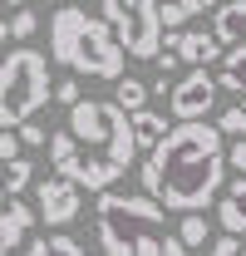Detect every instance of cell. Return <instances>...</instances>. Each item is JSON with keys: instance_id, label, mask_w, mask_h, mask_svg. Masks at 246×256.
<instances>
[{"instance_id": "cell-1", "label": "cell", "mask_w": 246, "mask_h": 256, "mask_svg": "<svg viewBox=\"0 0 246 256\" xmlns=\"http://www.w3.org/2000/svg\"><path fill=\"white\" fill-rule=\"evenodd\" d=\"M143 172V197H153L168 212H202L212 207L222 182H226V143L216 124H178L168 128V138L158 143Z\"/></svg>"}, {"instance_id": "cell-2", "label": "cell", "mask_w": 246, "mask_h": 256, "mask_svg": "<svg viewBox=\"0 0 246 256\" xmlns=\"http://www.w3.org/2000/svg\"><path fill=\"white\" fill-rule=\"evenodd\" d=\"M69 138H74V162H64L54 178L74 182L79 192H114L123 172L133 168V124L114 98H79L69 108Z\"/></svg>"}, {"instance_id": "cell-3", "label": "cell", "mask_w": 246, "mask_h": 256, "mask_svg": "<svg viewBox=\"0 0 246 256\" xmlns=\"http://www.w3.org/2000/svg\"><path fill=\"white\" fill-rule=\"evenodd\" d=\"M94 232L104 256H187L168 212L143 192H98L94 202Z\"/></svg>"}, {"instance_id": "cell-4", "label": "cell", "mask_w": 246, "mask_h": 256, "mask_svg": "<svg viewBox=\"0 0 246 256\" xmlns=\"http://www.w3.org/2000/svg\"><path fill=\"white\" fill-rule=\"evenodd\" d=\"M50 54L89 79H123V50L114 30L104 25V15H89L84 5H60L50 15Z\"/></svg>"}, {"instance_id": "cell-5", "label": "cell", "mask_w": 246, "mask_h": 256, "mask_svg": "<svg viewBox=\"0 0 246 256\" xmlns=\"http://www.w3.org/2000/svg\"><path fill=\"white\" fill-rule=\"evenodd\" d=\"M54 98L50 60L40 50H5L0 60V128H20Z\"/></svg>"}, {"instance_id": "cell-6", "label": "cell", "mask_w": 246, "mask_h": 256, "mask_svg": "<svg viewBox=\"0 0 246 256\" xmlns=\"http://www.w3.org/2000/svg\"><path fill=\"white\" fill-rule=\"evenodd\" d=\"M98 5H104V25L114 30L123 54H133V60H158L162 54L158 0H98Z\"/></svg>"}, {"instance_id": "cell-7", "label": "cell", "mask_w": 246, "mask_h": 256, "mask_svg": "<svg viewBox=\"0 0 246 256\" xmlns=\"http://www.w3.org/2000/svg\"><path fill=\"white\" fill-rule=\"evenodd\" d=\"M212 104H216V74H207V69H187L168 94V108L178 124H207Z\"/></svg>"}, {"instance_id": "cell-8", "label": "cell", "mask_w": 246, "mask_h": 256, "mask_svg": "<svg viewBox=\"0 0 246 256\" xmlns=\"http://www.w3.org/2000/svg\"><path fill=\"white\" fill-rule=\"evenodd\" d=\"M79 212H84V192L74 188V182L44 178V182L34 188V217H40L44 226H69Z\"/></svg>"}, {"instance_id": "cell-9", "label": "cell", "mask_w": 246, "mask_h": 256, "mask_svg": "<svg viewBox=\"0 0 246 256\" xmlns=\"http://www.w3.org/2000/svg\"><path fill=\"white\" fill-rule=\"evenodd\" d=\"M34 226V207H25L20 197L15 202H5L0 207V256H10L20 242H25V232Z\"/></svg>"}, {"instance_id": "cell-10", "label": "cell", "mask_w": 246, "mask_h": 256, "mask_svg": "<svg viewBox=\"0 0 246 256\" xmlns=\"http://www.w3.org/2000/svg\"><path fill=\"white\" fill-rule=\"evenodd\" d=\"M212 15H216V25H212L216 44L232 50V44H242V40H246V0H222Z\"/></svg>"}, {"instance_id": "cell-11", "label": "cell", "mask_w": 246, "mask_h": 256, "mask_svg": "<svg viewBox=\"0 0 246 256\" xmlns=\"http://www.w3.org/2000/svg\"><path fill=\"white\" fill-rule=\"evenodd\" d=\"M216 54H222L216 34H207V30H182L178 34V60L192 64V69H207V60H216Z\"/></svg>"}, {"instance_id": "cell-12", "label": "cell", "mask_w": 246, "mask_h": 256, "mask_svg": "<svg viewBox=\"0 0 246 256\" xmlns=\"http://www.w3.org/2000/svg\"><path fill=\"white\" fill-rule=\"evenodd\" d=\"M236 94V98H246V40L242 44H232L226 50V60H222V69H216V94Z\"/></svg>"}, {"instance_id": "cell-13", "label": "cell", "mask_w": 246, "mask_h": 256, "mask_svg": "<svg viewBox=\"0 0 246 256\" xmlns=\"http://www.w3.org/2000/svg\"><path fill=\"white\" fill-rule=\"evenodd\" d=\"M30 182H34V162H30V158L0 162V207H5V202H15Z\"/></svg>"}, {"instance_id": "cell-14", "label": "cell", "mask_w": 246, "mask_h": 256, "mask_svg": "<svg viewBox=\"0 0 246 256\" xmlns=\"http://www.w3.org/2000/svg\"><path fill=\"white\" fill-rule=\"evenodd\" d=\"M128 124H133V143H138V148H148V153H153L158 143L168 138V128H172L168 118H162V114H153V108H143V114H133Z\"/></svg>"}, {"instance_id": "cell-15", "label": "cell", "mask_w": 246, "mask_h": 256, "mask_svg": "<svg viewBox=\"0 0 246 256\" xmlns=\"http://www.w3.org/2000/svg\"><path fill=\"white\" fill-rule=\"evenodd\" d=\"M114 104H118L128 118H133V114H143V108H148V84H143V79H128V74H123L118 84H114Z\"/></svg>"}, {"instance_id": "cell-16", "label": "cell", "mask_w": 246, "mask_h": 256, "mask_svg": "<svg viewBox=\"0 0 246 256\" xmlns=\"http://www.w3.org/2000/svg\"><path fill=\"white\" fill-rule=\"evenodd\" d=\"M25 256H84V242H74L64 232H50V236H34Z\"/></svg>"}, {"instance_id": "cell-17", "label": "cell", "mask_w": 246, "mask_h": 256, "mask_svg": "<svg viewBox=\"0 0 246 256\" xmlns=\"http://www.w3.org/2000/svg\"><path fill=\"white\" fill-rule=\"evenodd\" d=\"M178 242H182V246H212V226H207V217H202V212H187L182 222H178Z\"/></svg>"}, {"instance_id": "cell-18", "label": "cell", "mask_w": 246, "mask_h": 256, "mask_svg": "<svg viewBox=\"0 0 246 256\" xmlns=\"http://www.w3.org/2000/svg\"><path fill=\"white\" fill-rule=\"evenodd\" d=\"M216 222H222V232H226V236H242V232H246L242 207H236V202H226V197L216 202Z\"/></svg>"}, {"instance_id": "cell-19", "label": "cell", "mask_w": 246, "mask_h": 256, "mask_svg": "<svg viewBox=\"0 0 246 256\" xmlns=\"http://www.w3.org/2000/svg\"><path fill=\"white\" fill-rule=\"evenodd\" d=\"M216 133H222V138H246V108L242 104H232V108L216 118Z\"/></svg>"}, {"instance_id": "cell-20", "label": "cell", "mask_w": 246, "mask_h": 256, "mask_svg": "<svg viewBox=\"0 0 246 256\" xmlns=\"http://www.w3.org/2000/svg\"><path fill=\"white\" fill-rule=\"evenodd\" d=\"M20 148H25V143H20V133H15V128H0V162H15V158H25Z\"/></svg>"}, {"instance_id": "cell-21", "label": "cell", "mask_w": 246, "mask_h": 256, "mask_svg": "<svg viewBox=\"0 0 246 256\" xmlns=\"http://www.w3.org/2000/svg\"><path fill=\"white\" fill-rule=\"evenodd\" d=\"M202 256H246V242H242V236H216Z\"/></svg>"}, {"instance_id": "cell-22", "label": "cell", "mask_w": 246, "mask_h": 256, "mask_svg": "<svg viewBox=\"0 0 246 256\" xmlns=\"http://www.w3.org/2000/svg\"><path fill=\"white\" fill-rule=\"evenodd\" d=\"M158 20H162V30H182L187 10L178 5V0H168V5H158Z\"/></svg>"}, {"instance_id": "cell-23", "label": "cell", "mask_w": 246, "mask_h": 256, "mask_svg": "<svg viewBox=\"0 0 246 256\" xmlns=\"http://www.w3.org/2000/svg\"><path fill=\"white\" fill-rule=\"evenodd\" d=\"M34 30H40V20H34L30 10H20V15H15V20H10V40H30Z\"/></svg>"}, {"instance_id": "cell-24", "label": "cell", "mask_w": 246, "mask_h": 256, "mask_svg": "<svg viewBox=\"0 0 246 256\" xmlns=\"http://www.w3.org/2000/svg\"><path fill=\"white\" fill-rule=\"evenodd\" d=\"M54 98H60L64 108H74V104L84 98V89H79V79H60V84H54Z\"/></svg>"}, {"instance_id": "cell-25", "label": "cell", "mask_w": 246, "mask_h": 256, "mask_svg": "<svg viewBox=\"0 0 246 256\" xmlns=\"http://www.w3.org/2000/svg\"><path fill=\"white\" fill-rule=\"evenodd\" d=\"M20 143H25V148H40V143H44V128L34 124V118H30V124H20Z\"/></svg>"}, {"instance_id": "cell-26", "label": "cell", "mask_w": 246, "mask_h": 256, "mask_svg": "<svg viewBox=\"0 0 246 256\" xmlns=\"http://www.w3.org/2000/svg\"><path fill=\"white\" fill-rule=\"evenodd\" d=\"M226 162L236 168V178H246V138H236V143H232V153H226Z\"/></svg>"}, {"instance_id": "cell-27", "label": "cell", "mask_w": 246, "mask_h": 256, "mask_svg": "<svg viewBox=\"0 0 246 256\" xmlns=\"http://www.w3.org/2000/svg\"><path fill=\"white\" fill-rule=\"evenodd\" d=\"M178 69H182V60H178V54H168V50L158 54V74H162V79H168V74H178Z\"/></svg>"}, {"instance_id": "cell-28", "label": "cell", "mask_w": 246, "mask_h": 256, "mask_svg": "<svg viewBox=\"0 0 246 256\" xmlns=\"http://www.w3.org/2000/svg\"><path fill=\"white\" fill-rule=\"evenodd\" d=\"M226 202H236V207H242V217H246V178H236V182H232Z\"/></svg>"}, {"instance_id": "cell-29", "label": "cell", "mask_w": 246, "mask_h": 256, "mask_svg": "<svg viewBox=\"0 0 246 256\" xmlns=\"http://www.w3.org/2000/svg\"><path fill=\"white\" fill-rule=\"evenodd\" d=\"M178 5H182L187 15H202V10H216L222 0H178Z\"/></svg>"}, {"instance_id": "cell-30", "label": "cell", "mask_w": 246, "mask_h": 256, "mask_svg": "<svg viewBox=\"0 0 246 256\" xmlns=\"http://www.w3.org/2000/svg\"><path fill=\"white\" fill-rule=\"evenodd\" d=\"M5 40H10V25H5V20H0V44H5Z\"/></svg>"}, {"instance_id": "cell-31", "label": "cell", "mask_w": 246, "mask_h": 256, "mask_svg": "<svg viewBox=\"0 0 246 256\" xmlns=\"http://www.w3.org/2000/svg\"><path fill=\"white\" fill-rule=\"evenodd\" d=\"M10 5H20V10H25V5H30V0H10Z\"/></svg>"}]
</instances>
